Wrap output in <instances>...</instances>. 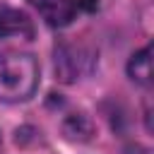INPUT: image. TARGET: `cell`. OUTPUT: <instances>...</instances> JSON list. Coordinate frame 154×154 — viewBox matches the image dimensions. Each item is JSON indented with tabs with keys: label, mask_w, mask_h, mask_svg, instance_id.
Masks as SVG:
<instances>
[{
	"label": "cell",
	"mask_w": 154,
	"mask_h": 154,
	"mask_svg": "<svg viewBox=\"0 0 154 154\" xmlns=\"http://www.w3.org/2000/svg\"><path fill=\"white\" fill-rule=\"evenodd\" d=\"M38 87V63L31 53H0V101L19 103L34 96Z\"/></svg>",
	"instance_id": "1"
},
{
	"label": "cell",
	"mask_w": 154,
	"mask_h": 154,
	"mask_svg": "<svg viewBox=\"0 0 154 154\" xmlns=\"http://www.w3.org/2000/svg\"><path fill=\"white\" fill-rule=\"evenodd\" d=\"M51 26H65L84 12H94L99 0H26Z\"/></svg>",
	"instance_id": "2"
},
{
	"label": "cell",
	"mask_w": 154,
	"mask_h": 154,
	"mask_svg": "<svg viewBox=\"0 0 154 154\" xmlns=\"http://www.w3.org/2000/svg\"><path fill=\"white\" fill-rule=\"evenodd\" d=\"M128 75L132 82L142 84V87H149L152 84V48L144 46L142 51H137L130 63H128Z\"/></svg>",
	"instance_id": "3"
},
{
	"label": "cell",
	"mask_w": 154,
	"mask_h": 154,
	"mask_svg": "<svg viewBox=\"0 0 154 154\" xmlns=\"http://www.w3.org/2000/svg\"><path fill=\"white\" fill-rule=\"evenodd\" d=\"M12 34L31 36V24L22 12H17L12 7H0V38L12 36Z\"/></svg>",
	"instance_id": "4"
}]
</instances>
